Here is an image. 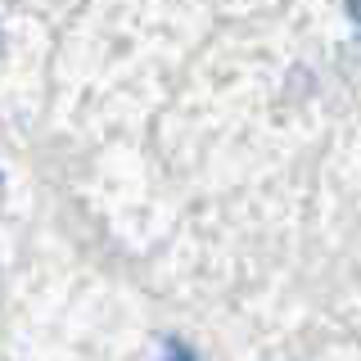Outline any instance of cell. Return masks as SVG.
<instances>
[{
	"instance_id": "obj_1",
	"label": "cell",
	"mask_w": 361,
	"mask_h": 361,
	"mask_svg": "<svg viewBox=\"0 0 361 361\" xmlns=\"http://www.w3.org/2000/svg\"><path fill=\"white\" fill-rule=\"evenodd\" d=\"M348 5V14H353V23H361V0H343Z\"/></svg>"
},
{
	"instance_id": "obj_2",
	"label": "cell",
	"mask_w": 361,
	"mask_h": 361,
	"mask_svg": "<svg viewBox=\"0 0 361 361\" xmlns=\"http://www.w3.org/2000/svg\"><path fill=\"white\" fill-rule=\"evenodd\" d=\"M0 54H5V32H0Z\"/></svg>"
}]
</instances>
